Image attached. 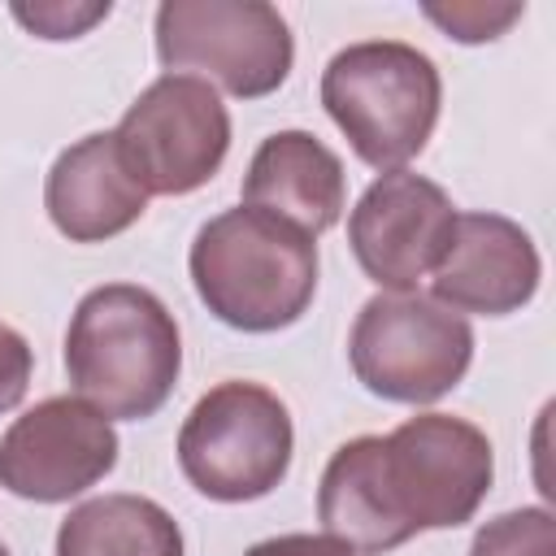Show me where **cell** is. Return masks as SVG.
Instances as JSON below:
<instances>
[{
	"label": "cell",
	"mask_w": 556,
	"mask_h": 556,
	"mask_svg": "<svg viewBox=\"0 0 556 556\" xmlns=\"http://www.w3.org/2000/svg\"><path fill=\"white\" fill-rule=\"evenodd\" d=\"M156 61L165 74H195L235 100H261L287 83L295 39L265 0H165L156 9Z\"/></svg>",
	"instance_id": "6"
},
{
	"label": "cell",
	"mask_w": 556,
	"mask_h": 556,
	"mask_svg": "<svg viewBox=\"0 0 556 556\" xmlns=\"http://www.w3.org/2000/svg\"><path fill=\"white\" fill-rule=\"evenodd\" d=\"M187 269L200 304L243 334L295 326L317 295V243L248 204L226 208L195 230Z\"/></svg>",
	"instance_id": "1"
},
{
	"label": "cell",
	"mask_w": 556,
	"mask_h": 556,
	"mask_svg": "<svg viewBox=\"0 0 556 556\" xmlns=\"http://www.w3.org/2000/svg\"><path fill=\"white\" fill-rule=\"evenodd\" d=\"M456 208L447 191L413 169L378 174L348 213V243L356 265L382 291H417L452 243Z\"/></svg>",
	"instance_id": "10"
},
{
	"label": "cell",
	"mask_w": 556,
	"mask_h": 556,
	"mask_svg": "<svg viewBox=\"0 0 556 556\" xmlns=\"http://www.w3.org/2000/svg\"><path fill=\"white\" fill-rule=\"evenodd\" d=\"M291 452L295 430L287 404L269 387L243 378L208 387L178 430L182 478L217 504L269 495L287 478Z\"/></svg>",
	"instance_id": "4"
},
{
	"label": "cell",
	"mask_w": 556,
	"mask_h": 556,
	"mask_svg": "<svg viewBox=\"0 0 556 556\" xmlns=\"http://www.w3.org/2000/svg\"><path fill=\"white\" fill-rule=\"evenodd\" d=\"M117 465L113 421L78 395L26 408L0 439V486L17 500L65 504Z\"/></svg>",
	"instance_id": "9"
},
{
	"label": "cell",
	"mask_w": 556,
	"mask_h": 556,
	"mask_svg": "<svg viewBox=\"0 0 556 556\" xmlns=\"http://www.w3.org/2000/svg\"><path fill=\"white\" fill-rule=\"evenodd\" d=\"M521 13H526V4H426V17L434 26H443L447 39H456V43L500 39Z\"/></svg>",
	"instance_id": "17"
},
{
	"label": "cell",
	"mask_w": 556,
	"mask_h": 556,
	"mask_svg": "<svg viewBox=\"0 0 556 556\" xmlns=\"http://www.w3.org/2000/svg\"><path fill=\"white\" fill-rule=\"evenodd\" d=\"M469 556H556V517L547 508H513L478 526Z\"/></svg>",
	"instance_id": "16"
},
{
	"label": "cell",
	"mask_w": 556,
	"mask_h": 556,
	"mask_svg": "<svg viewBox=\"0 0 556 556\" xmlns=\"http://www.w3.org/2000/svg\"><path fill=\"white\" fill-rule=\"evenodd\" d=\"M348 361L365 391L391 404L443 400L473 361L469 321L421 291H382L361 304Z\"/></svg>",
	"instance_id": "5"
},
{
	"label": "cell",
	"mask_w": 556,
	"mask_h": 556,
	"mask_svg": "<svg viewBox=\"0 0 556 556\" xmlns=\"http://www.w3.org/2000/svg\"><path fill=\"white\" fill-rule=\"evenodd\" d=\"M182 369L174 313L135 282L87 291L65 330V374L78 400L109 421H143L161 413Z\"/></svg>",
	"instance_id": "2"
},
{
	"label": "cell",
	"mask_w": 556,
	"mask_h": 556,
	"mask_svg": "<svg viewBox=\"0 0 556 556\" xmlns=\"http://www.w3.org/2000/svg\"><path fill=\"white\" fill-rule=\"evenodd\" d=\"M348 200L343 161L308 130H274L243 174V204L261 208L308 239L326 235Z\"/></svg>",
	"instance_id": "13"
},
{
	"label": "cell",
	"mask_w": 556,
	"mask_h": 556,
	"mask_svg": "<svg viewBox=\"0 0 556 556\" xmlns=\"http://www.w3.org/2000/svg\"><path fill=\"white\" fill-rule=\"evenodd\" d=\"M113 139L148 195H191L230 152V113L204 78L161 74L122 113Z\"/></svg>",
	"instance_id": "7"
},
{
	"label": "cell",
	"mask_w": 556,
	"mask_h": 556,
	"mask_svg": "<svg viewBox=\"0 0 556 556\" xmlns=\"http://www.w3.org/2000/svg\"><path fill=\"white\" fill-rule=\"evenodd\" d=\"M543 278V261L534 239L500 213H456L452 243L443 261L430 274L434 300L465 313L482 317H504L517 313L534 300Z\"/></svg>",
	"instance_id": "11"
},
{
	"label": "cell",
	"mask_w": 556,
	"mask_h": 556,
	"mask_svg": "<svg viewBox=\"0 0 556 556\" xmlns=\"http://www.w3.org/2000/svg\"><path fill=\"white\" fill-rule=\"evenodd\" d=\"M243 556H356V552L330 534H274L252 543Z\"/></svg>",
	"instance_id": "20"
},
{
	"label": "cell",
	"mask_w": 556,
	"mask_h": 556,
	"mask_svg": "<svg viewBox=\"0 0 556 556\" xmlns=\"http://www.w3.org/2000/svg\"><path fill=\"white\" fill-rule=\"evenodd\" d=\"M491 478V439L465 417L417 413L382 434V482L413 534L465 526L486 500Z\"/></svg>",
	"instance_id": "8"
},
{
	"label": "cell",
	"mask_w": 556,
	"mask_h": 556,
	"mask_svg": "<svg viewBox=\"0 0 556 556\" xmlns=\"http://www.w3.org/2000/svg\"><path fill=\"white\" fill-rule=\"evenodd\" d=\"M439 65L400 39H365L339 48L321 70V109L352 152L374 169H404L439 122Z\"/></svg>",
	"instance_id": "3"
},
{
	"label": "cell",
	"mask_w": 556,
	"mask_h": 556,
	"mask_svg": "<svg viewBox=\"0 0 556 556\" xmlns=\"http://www.w3.org/2000/svg\"><path fill=\"white\" fill-rule=\"evenodd\" d=\"M317 521L356 556H382L413 539L382 482V434H361L334 447L317 486Z\"/></svg>",
	"instance_id": "14"
},
{
	"label": "cell",
	"mask_w": 556,
	"mask_h": 556,
	"mask_svg": "<svg viewBox=\"0 0 556 556\" xmlns=\"http://www.w3.org/2000/svg\"><path fill=\"white\" fill-rule=\"evenodd\" d=\"M0 556H9V547H4V543H0Z\"/></svg>",
	"instance_id": "21"
},
{
	"label": "cell",
	"mask_w": 556,
	"mask_h": 556,
	"mask_svg": "<svg viewBox=\"0 0 556 556\" xmlns=\"http://www.w3.org/2000/svg\"><path fill=\"white\" fill-rule=\"evenodd\" d=\"M56 556H182V530L156 500L113 491L70 508Z\"/></svg>",
	"instance_id": "15"
},
{
	"label": "cell",
	"mask_w": 556,
	"mask_h": 556,
	"mask_svg": "<svg viewBox=\"0 0 556 556\" xmlns=\"http://www.w3.org/2000/svg\"><path fill=\"white\" fill-rule=\"evenodd\" d=\"M30 369H35V352L30 343L0 321V413L17 408L26 400V387H30Z\"/></svg>",
	"instance_id": "19"
},
{
	"label": "cell",
	"mask_w": 556,
	"mask_h": 556,
	"mask_svg": "<svg viewBox=\"0 0 556 556\" xmlns=\"http://www.w3.org/2000/svg\"><path fill=\"white\" fill-rule=\"evenodd\" d=\"M43 208L70 243H104L143 217L148 191L122 161L113 130H96L52 161L43 178Z\"/></svg>",
	"instance_id": "12"
},
{
	"label": "cell",
	"mask_w": 556,
	"mask_h": 556,
	"mask_svg": "<svg viewBox=\"0 0 556 556\" xmlns=\"http://www.w3.org/2000/svg\"><path fill=\"white\" fill-rule=\"evenodd\" d=\"M109 9H113L109 0L104 4H35V9L30 4H13V17L39 39H78L96 22H104Z\"/></svg>",
	"instance_id": "18"
}]
</instances>
